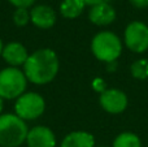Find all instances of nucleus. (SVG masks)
Listing matches in <instances>:
<instances>
[{"label":"nucleus","instance_id":"21","mask_svg":"<svg viewBox=\"0 0 148 147\" xmlns=\"http://www.w3.org/2000/svg\"><path fill=\"white\" fill-rule=\"evenodd\" d=\"M3 108H4V102H3V99L0 98V115H1V112H3Z\"/></svg>","mask_w":148,"mask_h":147},{"label":"nucleus","instance_id":"19","mask_svg":"<svg viewBox=\"0 0 148 147\" xmlns=\"http://www.w3.org/2000/svg\"><path fill=\"white\" fill-rule=\"evenodd\" d=\"M131 5L135 8H147L148 7V0H129Z\"/></svg>","mask_w":148,"mask_h":147},{"label":"nucleus","instance_id":"18","mask_svg":"<svg viewBox=\"0 0 148 147\" xmlns=\"http://www.w3.org/2000/svg\"><path fill=\"white\" fill-rule=\"evenodd\" d=\"M92 86H94L95 90L99 91L100 94H101L103 91L107 90V89H105V83H104V81H103L101 78H96V80L94 81V83H92Z\"/></svg>","mask_w":148,"mask_h":147},{"label":"nucleus","instance_id":"10","mask_svg":"<svg viewBox=\"0 0 148 147\" xmlns=\"http://www.w3.org/2000/svg\"><path fill=\"white\" fill-rule=\"evenodd\" d=\"M30 21L39 29H51L56 23V12L49 5H36L30 10Z\"/></svg>","mask_w":148,"mask_h":147},{"label":"nucleus","instance_id":"5","mask_svg":"<svg viewBox=\"0 0 148 147\" xmlns=\"http://www.w3.org/2000/svg\"><path fill=\"white\" fill-rule=\"evenodd\" d=\"M46 102L43 96L38 93L29 91L16 99L14 103V113L23 121L36 120L44 113Z\"/></svg>","mask_w":148,"mask_h":147},{"label":"nucleus","instance_id":"12","mask_svg":"<svg viewBox=\"0 0 148 147\" xmlns=\"http://www.w3.org/2000/svg\"><path fill=\"white\" fill-rule=\"evenodd\" d=\"M61 147H95V138L87 132H72L64 137Z\"/></svg>","mask_w":148,"mask_h":147},{"label":"nucleus","instance_id":"1","mask_svg":"<svg viewBox=\"0 0 148 147\" xmlns=\"http://www.w3.org/2000/svg\"><path fill=\"white\" fill-rule=\"evenodd\" d=\"M60 63L56 52L51 48L36 49L29 55L23 64V73L27 81L34 85H47L57 76Z\"/></svg>","mask_w":148,"mask_h":147},{"label":"nucleus","instance_id":"14","mask_svg":"<svg viewBox=\"0 0 148 147\" xmlns=\"http://www.w3.org/2000/svg\"><path fill=\"white\" fill-rule=\"evenodd\" d=\"M113 147H142V142L136 134L125 132L116 137L113 141Z\"/></svg>","mask_w":148,"mask_h":147},{"label":"nucleus","instance_id":"3","mask_svg":"<svg viewBox=\"0 0 148 147\" xmlns=\"http://www.w3.org/2000/svg\"><path fill=\"white\" fill-rule=\"evenodd\" d=\"M91 51L97 60L114 63L122 52L121 39L112 31H100L92 38Z\"/></svg>","mask_w":148,"mask_h":147},{"label":"nucleus","instance_id":"11","mask_svg":"<svg viewBox=\"0 0 148 147\" xmlns=\"http://www.w3.org/2000/svg\"><path fill=\"white\" fill-rule=\"evenodd\" d=\"M88 18L94 25L107 26L116 20V10L109 3L97 4L91 7L88 12Z\"/></svg>","mask_w":148,"mask_h":147},{"label":"nucleus","instance_id":"22","mask_svg":"<svg viewBox=\"0 0 148 147\" xmlns=\"http://www.w3.org/2000/svg\"><path fill=\"white\" fill-rule=\"evenodd\" d=\"M3 48H4V44H3L1 39H0V56H1V54H3Z\"/></svg>","mask_w":148,"mask_h":147},{"label":"nucleus","instance_id":"4","mask_svg":"<svg viewBox=\"0 0 148 147\" xmlns=\"http://www.w3.org/2000/svg\"><path fill=\"white\" fill-rule=\"evenodd\" d=\"M27 78L20 68L8 67L0 70V98L4 100L18 99L26 93Z\"/></svg>","mask_w":148,"mask_h":147},{"label":"nucleus","instance_id":"17","mask_svg":"<svg viewBox=\"0 0 148 147\" xmlns=\"http://www.w3.org/2000/svg\"><path fill=\"white\" fill-rule=\"evenodd\" d=\"M12 5H14L16 8H30L31 5L35 3V0H8Z\"/></svg>","mask_w":148,"mask_h":147},{"label":"nucleus","instance_id":"2","mask_svg":"<svg viewBox=\"0 0 148 147\" xmlns=\"http://www.w3.org/2000/svg\"><path fill=\"white\" fill-rule=\"evenodd\" d=\"M29 128L16 113L0 115V147H20L26 142Z\"/></svg>","mask_w":148,"mask_h":147},{"label":"nucleus","instance_id":"15","mask_svg":"<svg viewBox=\"0 0 148 147\" xmlns=\"http://www.w3.org/2000/svg\"><path fill=\"white\" fill-rule=\"evenodd\" d=\"M131 76L136 80H147L148 78V60L139 59L134 61L130 67Z\"/></svg>","mask_w":148,"mask_h":147},{"label":"nucleus","instance_id":"9","mask_svg":"<svg viewBox=\"0 0 148 147\" xmlns=\"http://www.w3.org/2000/svg\"><path fill=\"white\" fill-rule=\"evenodd\" d=\"M1 57L9 67L18 68L23 67V64L26 63V60L29 57V52L26 49V47L23 44H21L20 42H10V43L4 46Z\"/></svg>","mask_w":148,"mask_h":147},{"label":"nucleus","instance_id":"7","mask_svg":"<svg viewBox=\"0 0 148 147\" xmlns=\"http://www.w3.org/2000/svg\"><path fill=\"white\" fill-rule=\"evenodd\" d=\"M100 106L108 113H121L127 107V96L118 89H107L100 94Z\"/></svg>","mask_w":148,"mask_h":147},{"label":"nucleus","instance_id":"6","mask_svg":"<svg viewBox=\"0 0 148 147\" xmlns=\"http://www.w3.org/2000/svg\"><path fill=\"white\" fill-rule=\"evenodd\" d=\"M125 44L130 51L142 54L148 49V26L140 21H133L125 30Z\"/></svg>","mask_w":148,"mask_h":147},{"label":"nucleus","instance_id":"8","mask_svg":"<svg viewBox=\"0 0 148 147\" xmlns=\"http://www.w3.org/2000/svg\"><path fill=\"white\" fill-rule=\"evenodd\" d=\"M26 145L27 147H56V135L49 128L36 125L29 130Z\"/></svg>","mask_w":148,"mask_h":147},{"label":"nucleus","instance_id":"13","mask_svg":"<svg viewBox=\"0 0 148 147\" xmlns=\"http://www.w3.org/2000/svg\"><path fill=\"white\" fill-rule=\"evenodd\" d=\"M84 1L83 0H62L60 4V13L62 17L73 20L82 14L84 9Z\"/></svg>","mask_w":148,"mask_h":147},{"label":"nucleus","instance_id":"20","mask_svg":"<svg viewBox=\"0 0 148 147\" xmlns=\"http://www.w3.org/2000/svg\"><path fill=\"white\" fill-rule=\"evenodd\" d=\"M84 4L86 5H90V7H94V5H97V4H104V3H109L110 0H83Z\"/></svg>","mask_w":148,"mask_h":147},{"label":"nucleus","instance_id":"16","mask_svg":"<svg viewBox=\"0 0 148 147\" xmlns=\"http://www.w3.org/2000/svg\"><path fill=\"white\" fill-rule=\"evenodd\" d=\"M30 21V12L26 8H16L14 13H13V22L17 26L22 27L26 26Z\"/></svg>","mask_w":148,"mask_h":147}]
</instances>
